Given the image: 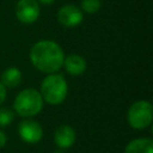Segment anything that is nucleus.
<instances>
[{
    "instance_id": "1",
    "label": "nucleus",
    "mask_w": 153,
    "mask_h": 153,
    "mask_svg": "<svg viewBox=\"0 0 153 153\" xmlns=\"http://www.w3.org/2000/svg\"><path fill=\"white\" fill-rule=\"evenodd\" d=\"M30 60L38 71L51 74L62 67L65 55L56 42L43 39L35 43L31 48Z\"/></svg>"
},
{
    "instance_id": "2",
    "label": "nucleus",
    "mask_w": 153,
    "mask_h": 153,
    "mask_svg": "<svg viewBox=\"0 0 153 153\" xmlns=\"http://www.w3.org/2000/svg\"><path fill=\"white\" fill-rule=\"evenodd\" d=\"M41 96L43 100L51 105L61 104L67 96V82L65 78L54 73L44 78L41 85Z\"/></svg>"
},
{
    "instance_id": "3",
    "label": "nucleus",
    "mask_w": 153,
    "mask_h": 153,
    "mask_svg": "<svg viewBox=\"0 0 153 153\" xmlns=\"http://www.w3.org/2000/svg\"><path fill=\"white\" fill-rule=\"evenodd\" d=\"M14 110L23 117H31L37 115L43 106V98L41 93L35 88H25L17 94L14 103Z\"/></svg>"
},
{
    "instance_id": "4",
    "label": "nucleus",
    "mask_w": 153,
    "mask_h": 153,
    "mask_svg": "<svg viewBox=\"0 0 153 153\" xmlns=\"http://www.w3.org/2000/svg\"><path fill=\"white\" fill-rule=\"evenodd\" d=\"M153 118V108L149 102L139 100L131 104L128 110V122L135 129L148 127Z\"/></svg>"
},
{
    "instance_id": "5",
    "label": "nucleus",
    "mask_w": 153,
    "mask_h": 153,
    "mask_svg": "<svg viewBox=\"0 0 153 153\" xmlns=\"http://www.w3.org/2000/svg\"><path fill=\"white\" fill-rule=\"evenodd\" d=\"M16 16L23 24H32L39 16V6L36 0H19L16 7Z\"/></svg>"
},
{
    "instance_id": "6",
    "label": "nucleus",
    "mask_w": 153,
    "mask_h": 153,
    "mask_svg": "<svg viewBox=\"0 0 153 153\" xmlns=\"http://www.w3.org/2000/svg\"><path fill=\"white\" fill-rule=\"evenodd\" d=\"M18 133L20 137L27 143H36L42 139L43 130L39 123L33 120H24L19 123Z\"/></svg>"
},
{
    "instance_id": "7",
    "label": "nucleus",
    "mask_w": 153,
    "mask_h": 153,
    "mask_svg": "<svg viewBox=\"0 0 153 153\" xmlns=\"http://www.w3.org/2000/svg\"><path fill=\"white\" fill-rule=\"evenodd\" d=\"M57 20L63 26L73 27L82 22V13L74 5H65L60 8L57 13Z\"/></svg>"
},
{
    "instance_id": "8",
    "label": "nucleus",
    "mask_w": 153,
    "mask_h": 153,
    "mask_svg": "<svg viewBox=\"0 0 153 153\" xmlns=\"http://www.w3.org/2000/svg\"><path fill=\"white\" fill-rule=\"evenodd\" d=\"M55 143L60 148H68L75 141V133L69 126H61L55 130L54 134Z\"/></svg>"
},
{
    "instance_id": "9",
    "label": "nucleus",
    "mask_w": 153,
    "mask_h": 153,
    "mask_svg": "<svg viewBox=\"0 0 153 153\" xmlns=\"http://www.w3.org/2000/svg\"><path fill=\"white\" fill-rule=\"evenodd\" d=\"M62 66L72 75H80L86 69V61L80 55H69L63 60Z\"/></svg>"
},
{
    "instance_id": "10",
    "label": "nucleus",
    "mask_w": 153,
    "mask_h": 153,
    "mask_svg": "<svg viewBox=\"0 0 153 153\" xmlns=\"http://www.w3.org/2000/svg\"><path fill=\"white\" fill-rule=\"evenodd\" d=\"M124 153H153V141L148 137H140L130 141Z\"/></svg>"
},
{
    "instance_id": "11",
    "label": "nucleus",
    "mask_w": 153,
    "mask_h": 153,
    "mask_svg": "<svg viewBox=\"0 0 153 153\" xmlns=\"http://www.w3.org/2000/svg\"><path fill=\"white\" fill-rule=\"evenodd\" d=\"M22 80V72L17 67L6 68L1 74V82L7 87H16Z\"/></svg>"
},
{
    "instance_id": "12",
    "label": "nucleus",
    "mask_w": 153,
    "mask_h": 153,
    "mask_svg": "<svg viewBox=\"0 0 153 153\" xmlns=\"http://www.w3.org/2000/svg\"><path fill=\"white\" fill-rule=\"evenodd\" d=\"M81 8L86 13H94L100 8V0H81Z\"/></svg>"
},
{
    "instance_id": "13",
    "label": "nucleus",
    "mask_w": 153,
    "mask_h": 153,
    "mask_svg": "<svg viewBox=\"0 0 153 153\" xmlns=\"http://www.w3.org/2000/svg\"><path fill=\"white\" fill-rule=\"evenodd\" d=\"M13 120H14V114L11 110L6 108H0V126L1 127L8 126Z\"/></svg>"
},
{
    "instance_id": "14",
    "label": "nucleus",
    "mask_w": 153,
    "mask_h": 153,
    "mask_svg": "<svg viewBox=\"0 0 153 153\" xmlns=\"http://www.w3.org/2000/svg\"><path fill=\"white\" fill-rule=\"evenodd\" d=\"M6 98V86H4V84L0 81V104L5 100Z\"/></svg>"
},
{
    "instance_id": "15",
    "label": "nucleus",
    "mask_w": 153,
    "mask_h": 153,
    "mask_svg": "<svg viewBox=\"0 0 153 153\" xmlns=\"http://www.w3.org/2000/svg\"><path fill=\"white\" fill-rule=\"evenodd\" d=\"M5 143H6V135H5V133L2 130H0V148L4 147Z\"/></svg>"
},
{
    "instance_id": "16",
    "label": "nucleus",
    "mask_w": 153,
    "mask_h": 153,
    "mask_svg": "<svg viewBox=\"0 0 153 153\" xmlns=\"http://www.w3.org/2000/svg\"><path fill=\"white\" fill-rule=\"evenodd\" d=\"M39 2H42V4H44V5H50V4H53L55 0H38Z\"/></svg>"
}]
</instances>
